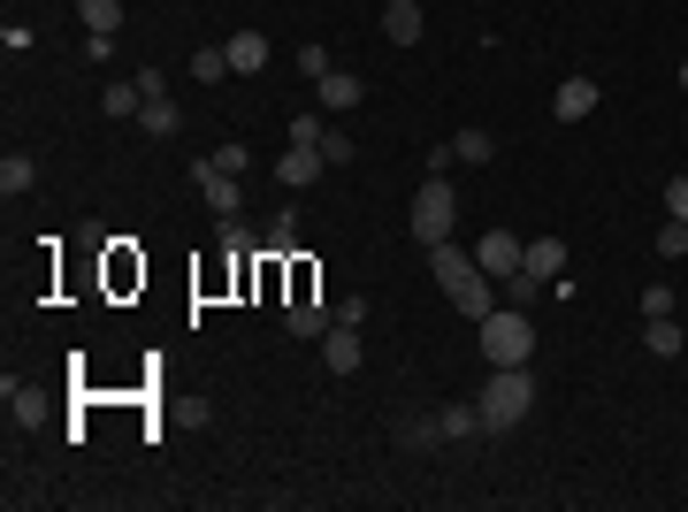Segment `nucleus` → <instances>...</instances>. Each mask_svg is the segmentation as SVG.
<instances>
[{"label": "nucleus", "instance_id": "1", "mask_svg": "<svg viewBox=\"0 0 688 512\" xmlns=\"http://www.w3.org/2000/svg\"><path fill=\"white\" fill-rule=\"evenodd\" d=\"M482 436H506V428H520L528 413H535V375H528V359L520 367H498L490 382H482Z\"/></svg>", "mask_w": 688, "mask_h": 512}, {"label": "nucleus", "instance_id": "2", "mask_svg": "<svg viewBox=\"0 0 688 512\" xmlns=\"http://www.w3.org/2000/svg\"><path fill=\"white\" fill-rule=\"evenodd\" d=\"M482 359H490V367L535 359V322H528L520 307H490V314H482Z\"/></svg>", "mask_w": 688, "mask_h": 512}, {"label": "nucleus", "instance_id": "3", "mask_svg": "<svg viewBox=\"0 0 688 512\" xmlns=\"http://www.w3.org/2000/svg\"><path fill=\"white\" fill-rule=\"evenodd\" d=\"M406 222H413V245H444V237H452V222H459V191H452L444 176H436V183H421Z\"/></svg>", "mask_w": 688, "mask_h": 512}, {"label": "nucleus", "instance_id": "4", "mask_svg": "<svg viewBox=\"0 0 688 512\" xmlns=\"http://www.w3.org/2000/svg\"><path fill=\"white\" fill-rule=\"evenodd\" d=\"M520 260H528V237H513V230H490L482 245H475V268L506 291V276H520Z\"/></svg>", "mask_w": 688, "mask_h": 512}, {"label": "nucleus", "instance_id": "5", "mask_svg": "<svg viewBox=\"0 0 688 512\" xmlns=\"http://www.w3.org/2000/svg\"><path fill=\"white\" fill-rule=\"evenodd\" d=\"M191 183L207 191V207H214V214H245V183L214 169V154H207V162H191Z\"/></svg>", "mask_w": 688, "mask_h": 512}, {"label": "nucleus", "instance_id": "6", "mask_svg": "<svg viewBox=\"0 0 688 512\" xmlns=\"http://www.w3.org/2000/svg\"><path fill=\"white\" fill-rule=\"evenodd\" d=\"M322 367H330V375H359V367H367V352H359V330H352V322H330V330H322Z\"/></svg>", "mask_w": 688, "mask_h": 512}, {"label": "nucleus", "instance_id": "7", "mask_svg": "<svg viewBox=\"0 0 688 512\" xmlns=\"http://www.w3.org/2000/svg\"><path fill=\"white\" fill-rule=\"evenodd\" d=\"M597 100H604L597 77H566V85L551 92V115H558V123H581V115H597Z\"/></svg>", "mask_w": 688, "mask_h": 512}, {"label": "nucleus", "instance_id": "8", "mask_svg": "<svg viewBox=\"0 0 688 512\" xmlns=\"http://www.w3.org/2000/svg\"><path fill=\"white\" fill-rule=\"evenodd\" d=\"M520 276H535L543 291H551V283H566V237H528V260H520Z\"/></svg>", "mask_w": 688, "mask_h": 512}, {"label": "nucleus", "instance_id": "9", "mask_svg": "<svg viewBox=\"0 0 688 512\" xmlns=\"http://www.w3.org/2000/svg\"><path fill=\"white\" fill-rule=\"evenodd\" d=\"M421 31H429L421 0H382V38L390 46H421Z\"/></svg>", "mask_w": 688, "mask_h": 512}, {"label": "nucleus", "instance_id": "10", "mask_svg": "<svg viewBox=\"0 0 688 512\" xmlns=\"http://www.w3.org/2000/svg\"><path fill=\"white\" fill-rule=\"evenodd\" d=\"M314 92H322V108H330V115H352V108L367 100V85H359L352 69H322V77H314Z\"/></svg>", "mask_w": 688, "mask_h": 512}, {"label": "nucleus", "instance_id": "11", "mask_svg": "<svg viewBox=\"0 0 688 512\" xmlns=\"http://www.w3.org/2000/svg\"><path fill=\"white\" fill-rule=\"evenodd\" d=\"M222 54H230V69H237V77H260V69H268V31H230V38H222Z\"/></svg>", "mask_w": 688, "mask_h": 512}, {"label": "nucleus", "instance_id": "12", "mask_svg": "<svg viewBox=\"0 0 688 512\" xmlns=\"http://www.w3.org/2000/svg\"><path fill=\"white\" fill-rule=\"evenodd\" d=\"M421 253H429V276H436L444 291H452L459 276H475V253H467V245H452V237H444V245H421Z\"/></svg>", "mask_w": 688, "mask_h": 512}, {"label": "nucleus", "instance_id": "13", "mask_svg": "<svg viewBox=\"0 0 688 512\" xmlns=\"http://www.w3.org/2000/svg\"><path fill=\"white\" fill-rule=\"evenodd\" d=\"M444 299H452V307H459V314H475V322H482V314H490V307H498V283H490V276H482V268H475V276H459V283H452V291H444Z\"/></svg>", "mask_w": 688, "mask_h": 512}, {"label": "nucleus", "instance_id": "14", "mask_svg": "<svg viewBox=\"0 0 688 512\" xmlns=\"http://www.w3.org/2000/svg\"><path fill=\"white\" fill-rule=\"evenodd\" d=\"M330 322H337V307H322V299H291V307H284V330H291V337H322Z\"/></svg>", "mask_w": 688, "mask_h": 512}, {"label": "nucleus", "instance_id": "15", "mask_svg": "<svg viewBox=\"0 0 688 512\" xmlns=\"http://www.w3.org/2000/svg\"><path fill=\"white\" fill-rule=\"evenodd\" d=\"M322 176V146H291L284 162H276V183H291V191H307Z\"/></svg>", "mask_w": 688, "mask_h": 512}, {"label": "nucleus", "instance_id": "16", "mask_svg": "<svg viewBox=\"0 0 688 512\" xmlns=\"http://www.w3.org/2000/svg\"><path fill=\"white\" fill-rule=\"evenodd\" d=\"M490 154H498V138H490V131H452V162H467V169H482Z\"/></svg>", "mask_w": 688, "mask_h": 512}, {"label": "nucleus", "instance_id": "17", "mask_svg": "<svg viewBox=\"0 0 688 512\" xmlns=\"http://www.w3.org/2000/svg\"><path fill=\"white\" fill-rule=\"evenodd\" d=\"M436 428H444V444H459V436H482V405H444V413H436Z\"/></svg>", "mask_w": 688, "mask_h": 512}, {"label": "nucleus", "instance_id": "18", "mask_svg": "<svg viewBox=\"0 0 688 512\" xmlns=\"http://www.w3.org/2000/svg\"><path fill=\"white\" fill-rule=\"evenodd\" d=\"M643 344H651L658 359H681V352H688V330L674 322V314H666V322H651V330H643Z\"/></svg>", "mask_w": 688, "mask_h": 512}, {"label": "nucleus", "instance_id": "19", "mask_svg": "<svg viewBox=\"0 0 688 512\" xmlns=\"http://www.w3.org/2000/svg\"><path fill=\"white\" fill-rule=\"evenodd\" d=\"M176 123H184V115H176V100H169V92H162V100H146V108H138V131H146V138H169Z\"/></svg>", "mask_w": 688, "mask_h": 512}, {"label": "nucleus", "instance_id": "20", "mask_svg": "<svg viewBox=\"0 0 688 512\" xmlns=\"http://www.w3.org/2000/svg\"><path fill=\"white\" fill-rule=\"evenodd\" d=\"M31 183H38V162H31V154H0V191H8V199L31 191Z\"/></svg>", "mask_w": 688, "mask_h": 512}, {"label": "nucleus", "instance_id": "21", "mask_svg": "<svg viewBox=\"0 0 688 512\" xmlns=\"http://www.w3.org/2000/svg\"><path fill=\"white\" fill-rule=\"evenodd\" d=\"M0 398H8V413H15V421H23V428H31V421H38V413H46V398H38V390H15V375H8V382H0Z\"/></svg>", "mask_w": 688, "mask_h": 512}, {"label": "nucleus", "instance_id": "22", "mask_svg": "<svg viewBox=\"0 0 688 512\" xmlns=\"http://www.w3.org/2000/svg\"><path fill=\"white\" fill-rule=\"evenodd\" d=\"M191 77H199V85H222V77H230V54H222V46H199V54H191Z\"/></svg>", "mask_w": 688, "mask_h": 512}, {"label": "nucleus", "instance_id": "23", "mask_svg": "<svg viewBox=\"0 0 688 512\" xmlns=\"http://www.w3.org/2000/svg\"><path fill=\"white\" fill-rule=\"evenodd\" d=\"M100 108L123 123V115H138V108H146V92H138V85H108V92H100Z\"/></svg>", "mask_w": 688, "mask_h": 512}, {"label": "nucleus", "instance_id": "24", "mask_svg": "<svg viewBox=\"0 0 688 512\" xmlns=\"http://www.w3.org/2000/svg\"><path fill=\"white\" fill-rule=\"evenodd\" d=\"M77 15H85V31H115L123 23V0H77Z\"/></svg>", "mask_w": 688, "mask_h": 512}, {"label": "nucleus", "instance_id": "25", "mask_svg": "<svg viewBox=\"0 0 688 512\" xmlns=\"http://www.w3.org/2000/svg\"><path fill=\"white\" fill-rule=\"evenodd\" d=\"M666 314H681V299H674V283H651L643 291V322H666Z\"/></svg>", "mask_w": 688, "mask_h": 512}, {"label": "nucleus", "instance_id": "26", "mask_svg": "<svg viewBox=\"0 0 688 512\" xmlns=\"http://www.w3.org/2000/svg\"><path fill=\"white\" fill-rule=\"evenodd\" d=\"M651 245H658V260H681V253H688V222H674V214H666V230H658Z\"/></svg>", "mask_w": 688, "mask_h": 512}, {"label": "nucleus", "instance_id": "27", "mask_svg": "<svg viewBox=\"0 0 688 512\" xmlns=\"http://www.w3.org/2000/svg\"><path fill=\"white\" fill-rule=\"evenodd\" d=\"M222 245H230V253H253L260 237H253V222H245V214H222Z\"/></svg>", "mask_w": 688, "mask_h": 512}, {"label": "nucleus", "instance_id": "28", "mask_svg": "<svg viewBox=\"0 0 688 512\" xmlns=\"http://www.w3.org/2000/svg\"><path fill=\"white\" fill-rule=\"evenodd\" d=\"M291 245H299V214H276L268 222V253H291Z\"/></svg>", "mask_w": 688, "mask_h": 512}, {"label": "nucleus", "instance_id": "29", "mask_svg": "<svg viewBox=\"0 0 688 512\" xmlns=\"http://www.w3.org/2000/svg\"><path fill=\"white\" fill-rule=\"evenodd\" d=\"M214 169H222V176H245V169H253V154L230 138V146H214Z\"/></svg>", "mask_w": 688, "mask_h": 512}, {"label": "nucleus", "instance_id": "30", "mask_svg": "<svg viewBox=\"0 0 688 512\" xmlns=\"http://www.w3.org/2000/svg\"><path fill=\"white\" fill-rule=\"evenodd\" d=\"M322 131H330L322 115H291V146H322Z\"/></svg>", "mask_w": 688, "mask_h": 512}, {"label": "nucleus", "instance_id": "31", "mask_svg": "<svg viewBox=\"0 0 688 512\" xmlns=\"http://www.w3.org/2000/svg\"><path fill=\"white\" fill-rule=\"evenodd\" d=\"M506 299H513V307H535V299H543V283H535V276H506Z\"/></svg>", "mask_w": 688, "mask_h": 512}, {"label": "nucleus", "instance_id": "32", "mask_svg": "<svg viewBox=\"0 0 688 512\" xmlns=\"http://www.w3.org/2000/svg\"><path fill=\"white\" fill-rule=\"evenodd\" d=\"M322 69H337V62H330V54H322V46H299V77H307V85H314V77H322Z\"/></svg>", "mask_w": 688, "mask_h": 512}, {"label": "nucleus", "instance_id": "33", "mask_svg": "<svg viewBox=\"0 0 688 512\" xmlns=\"http://www.w3.org/2000/svg\"><path fill=\"white\" fill-rule=\"evenodd\" d=\"M666 214H674V222H688V176H674V183H666Z\"/></svg>", "mask_w": 688, "mask_h": 512}, {"label": "nucleus", "instance_id": "34", "mask_svg": "<svg viewBox=\"0 0 688 512\" xmlns=\"http://www.w3.org/2000/svg\"><path fill=\"white\" fill-rule=\"evenodd\" d=\"M85 62H115V31H92L85 38Z\"/></svg>", "mask_w": 688, "mask_h": 512}, {"label": "nucleus", "instance_id": "35", "mask_svg": "<svg viewBox=\"0 0 688 512\" xmlns=\"http://www.w3.org/2000/svg\"><path fill=\"white\" fill-rule=\"evenodd\" d=\"M322 162H352V138L344 131H322Z\"/></svg>", "mask_w": 688, "mask_h": 512}, {"label": "nucleus", "instance_id": "36", "mask_svg": "<svg viewBox=\"0 0 688 512\" xmlns=\"http://www.w3.org/2000/svg\"><path fill=\"white\" fill-rule=\"evenodd\" d=\"M681 92H688V62H681Z\"/></svg>", "mask_w": 688, "mask_h": 512}]
</instances>
